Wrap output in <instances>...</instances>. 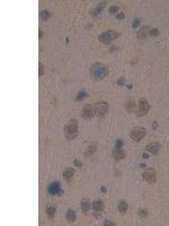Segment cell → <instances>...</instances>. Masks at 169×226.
<instances>
[{
    "instance_id": "1",
    "label": "cell",
    "mask_w": 169,
    "mask_h": 226,
    "mask_svg": "<svg viewBox=\"0 0 169 226\" xmlns=\"http://www.w3.org/2000/svg\"><path fill=\"white\" fill-rule=\"evenodd\" d=\"M108 74V66L102 62H95L90 67V76L92 80H103Z\"/></svg>"
},
{
    "instance_id": "2",
    "label": "cell",
    "mask_w": 169,
    "mask_h": 226,
    "mask_svg": "<svg viewBox=\"0 0 169 226\" xmlns=\"http://www.w3.org/2000/svg\"><path fill=\"white\" fill-rule=\"evenodd\" d=\"M63 131L67 139L72 140L78 135V121L77 119H71L68 123H65L63 127Z\"/></svg>"
},
{
    "instance_id": "3",
    "label": "cell",
    "mask_w": 169,
    "mask_h": 226,
    "mask_svg": "<svg viewBox=\"0 0 169 226\" xmlns=\"http://www.w3.org/2000/svg\"><path fill=\"white\" fill-rule=\"evenodd\" d=\"M108 103L107 102H97L94 105V113L98 118H104L108 112Z\"/></svg>"
},
{
    "instance_id": "4",
    "label": "cell",
    "mask_w": 169,
    "mask_h": 226,
    "mask_svg": "<svg viewBox=\"0 0 169 226\" xmlns=\"http://www.w3.org/2000/svg\"><path fill=\"white\" fill-rule=\"evenodd\" d=\"M147 135V130L142 127H135L131 130L130 137L134 141H140L143 137Z\"/></svg>"
},
{
    "instance_id": "5",
    "label": "cell",
    "mask_w": 169,
    "mask_h": 226,
    "mask_svg": "<svg viewBox=\"0 0 169 226\" xmlns=\"http://www.w3.org/2000/svg\"><path fill=\"white\" fill-rule=\"evenodd\" d=\"M143 179L149 183V184H155L157 180V173L153 169H147L143 173Z\"/></svg>"
},
{
    "instance_id": "6",
    "label": "cell",
    "mask_w": 169,
    "mask_h": 226,
    "mask_svg": "<svg viewBox=\"0 0 169 226\" xmlns=\"http://www.w3.org/2000/svg\"><path fill=\"white\" fill-rule=\"evenodd\" d=\"M150 110V104L148 103V101L145 98H141L139 101V107H138V115H145Z\"/></svg>"
},
{
    "instance_id": "7",
    "label": "cell",
    "mask_w": 169,
    "mask_h": 226,
    "mask_svg": "<svg viewBox=\"0 0 169 226\" xmlns=\"http://www.w3.org/2000/svg\"><path fill=\"white\" fill-rule=\"evenodd\" d=\"M94 107L90 104H85L81 111V117L85 120H91L94 117Z\"/></svg>"
},
{
    "instance_id": "8",
    "label": "cell",
    "mask_w": 169,
    "mask_h": 226,
    "mask_svg": "<svg viewBox=\"0 0 169 226\" xmlns=\"http://www.w3.org/2000/svg\"><path fill=\"white\" fill-rule=\"evenodd\" d=\"M145 150L150 154H153V155H157L160 150V144L157 143V141H153V143H149L147 146H145Z\"/></svg>"
},
{
    "instance_id": "9",
    "label": "cell",
    "mask_w": 169,
    "mask_h": 226,
    "mask_svg": "<svg viewBox=\"0 0 169 226\" xmlns=\"http://www.w3.org/2000/svg\"><path fill=\"white\" fill-rule=\"evenodd\" d=\"M48 191H49V193L50 195H52V196H55V195H59V193H61V188H60V184L59 183H51L49 188H48Z\"/></svg>"
},
{
    "instance_id": "10",
    "label": "cell",
    "mask_w": 169,
    "mask_h": 226,
    "mask_svg": "<svg viewBox=\"0 0 169 226\" xmlns=\"http://www.w3.org/2000/svg\"><path fill=\"white\" fill-rule=\"evenodd\" d=\"M105 208V203L103 200H95L94 201V203H92V209H94V212L95 213H100V212H103Z\"/></svg>"
},
{
    "instance_id": "11",
    "label": "cell",
    "mask_w": 169,
    "mask_h": 226,
    "mask_svg": "<svg viewBox=\"0 0 169 226\" xmlns=\"http://www.w3.org/2000/svg\"><path fill=\"white\" fill-rule=\"evenodd\" d=\"M113 157H114V160H123L124 157H125V152L122 149V148H114L113 149Z\"/></svg>"
},
{
    "instance_id": "12",
    "label": "cell",
    "mask_w": 169,
    "mask_h": 226,
    "mask_svg": "<svg viewBox=\"0 0 169 226\" xmlns=\"http://www.w3.org/2000/svg\"><path fill=\"white\" fill-rule=\"evenodd\" d=\"M150 31H151V28L150 26H143L142 28H140V31L138 32V39L139 40H143V39H145V36L147 35H149V33H150Z\"/></svg>"
},
{
    "instance_id": "13",
    "label": "cell",
    "mask_w": 169,
    "mask_h": 226,
    "mask_svg": "<svg viewBox=\"0 0 169 226\" xmlns=\"http://www.w3.org/2000/svg\"><path fill=\"white\" fill-rule=\"evenodd\" d=\"M73 175H75V170L71 169V167H68V169H65L64 172H63V179L67 182H70L72 180Z\"/></svg>"
},
{
    "instance_id": "14",
    "label": "cell",
    "mask_w": 169,
    "mask_h": 226,
    "mask_svg": "<svg viewBox=\"0 0 169 226\" xmlns=\"http://www.w3.org/2000/svg\"><path fill=\"white\" fill-rule=\"evenodd\" d=\"M117 208H118V212H119L121 214H125L126 212H128L129 203H128L126 201L122 200V201H119V202H118V206H117Z\"/></svg>"
},
{
    "instance_id": "15",
    "label": "cell",
    "mask_w": 169,
    "mask_h": 226,
    "mask_svg": "<svg viewBox=\"0 0 169 226\" xmlns=\"http://www.w3.org/2000/svg\"><path fill=\"white\" fill-rule=\"evenodd\" d=\"M98 40L100 41L102 43H104V44H108V43H111V36H109V34L107 33V32H104V33H102L99 36H98Z\"/></svg>"
},
{
    "instance_id": "16",
    "label": "cell",
    "mask_w": 169,
    "mask_h": 226,
    "mask_svg": "<svg viewBox=\"0 0 169 226\" xmlns=\"http://www.w3.org/2000/svg\"><path fill=\"white\" fill-rule=\"evenodd\" d=\"M80 206H81L82 212H83V213H87V212L89 210V208H90V201H89V199H82L81 200Z\"/></svg>"
},
{
    "instance_id": "17",
    "label": "cell",
    "mask_w": 169,
    "mask_h": 226,
    "mask_svg": "<svg viewBox=\"0 0 169 226\" xmlns=\"http://www.w3.org/2000/svg\"><path fill=\"white\" fill-rule=\"evenodd\" d=\"M125 109L129 113H132L134 110H135V103L133 100H128L126 103H125Z\"/></svg>"
},
{
    "instance_id": "18",
    "label": "cell",
    "mask_w": 169,
    "mask_h": 226,
    "mask_svg": "<svg viewBox=\"0 0 169 226\" xmlns=\"http://www.w3.org/2000/svg\"><path fill=\"white\" fill-rule=\"evenodd\" d=\"M67 221L69 223H73L76 221V213L72 210V209H69L67 212Z\"/></svg>"
},
{
    "instance_id": "19",
    "label": "cell",
    "mask_w": 169,
    "mask_h": 226,
    "mask_svg": "<svg viewBox=\"0 0 169 226\" xmlns=\"http://www.w3.org/2000/svg\"><path fill=\"white\" fill-rule=\"evenodd\" d=\"M55 207L54 206H48L46 207V209H45V213L48 215V217L49 218H53L54 217V215H55Z\"/></svg>"
},
{
    "instance_id": "20",
    "label": "cell",
    "mask_w": 169,
    "mask_h": 226,
    "mask_svg": "<svg viewBox=\"0 0 169 226\" xmlns=\"http://www.w3.org/2000/svg\"><path fill=\"white\" fill-rule=\"evenodd\" d=\"M106 5H107L106 2H102L100 5H98V6H97V7H96V8L92 10V15H94V16H97V15H99V14H100V12H102V9L104 8Z\"/></svg>"
},
{
    "instance_id": "21",
    "label": "cell",
    "mask_w": 169,
    "mask_h": 226,
    "mask_svg": "<svg viewBox=\"0 0 169 226\" xmlns=\"http://www.w3.org/2000/svg\"><path fill=\"white\" fill-rule=\"evenodd\" d=\"M96 149H97V145H95V144H92L91 146H89V148H88V150L85 153V156L86 157H88V156H90L91 154H94L95 152H96Z\"/></svg>"
},
{
    "instance_id": "22",
    "label": "cell",
    "mask_w": 169,
    "mask_h": 226,
    "mask_svg": "<svg viewBox=\"0 0 169 226\" xmlns=\"http://www.w3.org/2000/svg\"><path fill=\"white\" fill-rule=\"evenodd\" d=\"M107 33L109 34V36H111V39H112V40H115V39H117V38L119 36V33H117V32H115V31H112V29L107 31Z\"/></svg>"
},
{
    "instance_id": "23",
    "label": "cell",
    "mask_w": 169,
    "mask_h": 226,
    "mask_svg": "<svg viewBox=\"0 0 169 226\" xmlns=\"http://www.w3.org/2000/svg\"><path fill=\"white\" fill-rule=\"evenodd\" d=\"M41 14H42L41 16H42V18H43L44 20H46V19H49V18H50V16H51V14H50V12H48V10H43V12H42V13H41Z\"/></svg>"
},
{
    "instance_id": "24",
    "label": "cell",
    "mask_w": 169,
    "mask_h": 226,
    "mask_svg": "<svg viewBox=\"0 0 169 226\" xmlns=\"http://www.w3.org/2000/svg\"><path fill=\"white\" fill-rule=\"evenodd\" d=\"M118 6H113V7H111V9H109V14L111 15H114V14H116L118 12Z\"/></svg>"
},
{
    "instance_id": "25",
    "label": "cell",
    "mask_w": 169,
    "mask_h": 226,
    "mask_svg": "<svg viewBox=\"0 0 169 226\" xmlns=\"http://www.w3.org/2000/svg\"><path fill=\"white\" fill-rule=\"evenodd\" d=\"M159 34H160V32H159L157 28L151 29V31H150V33H149V35H150V36H157V35H159Z\"/></svg>"
},
{
    "instance_id": "26",
    "label": "cell",
    "mask_w": 169,
    "mask_h": 226,
    "mask_svg": "<svg viewBox=\"0 0 169 226\" xmlns=\"http://www.w3.org/2000/svg\"><path fill=\"white\" fill-rule=\"evenodd\" d=\"M85 97H87V94L85 93V92H81L80 94H78V96H77V101H81V100H83Z\"/></svg>"
},
{
    "instance_id": "27",
    "label": "cell",
    "mask_w": 169,
    "mask_h": 226,
    "mask_svg": "<svg viewBox=\"0 0 169 226\" xmlns=\"http://www.w3.org/2000/svg\"><path fill=\"white\" fill-rule=\"evenodd\" d=\"M39 76H42L43 74H44V67H43V65L39 62Z\"/></svg>"
},
{
    "instance_id": "28",
    "label": "cell",
    "mask_w": 169,
    "mask_h": 226,
    "mask_svg": "<svg viewBox=\"0 0 169 226\" xmlns=\"http://www.w3.org/2000/svg\"><path fill=\"white\" fill-rule=\"evenodd\" d=\"M124 83H125V79H124V77L119 78V79H118V81H117V84H118L119 86H123V85H124Z\"/></svg>"
},
{
    "instance_id": "29",
    "label": "cell",
    "mask_w": 169,
    "mask_h": 226,
    "mask_svg": "<svg viewBox=\"0 0 169 226\" xmlns=\"http://www.w3.org/2000/svg\"><path fill=\"white\" fill-rule=\"evenodd\" d=\"M122 145H123V141H122L121 139H118L116 141V146L115 147H116V148H122Z\"/></svg>"
},
{
    "instance_id": "30",
    "label": "cell",
    "mask_w": 169,
    "mask_h": 226,
    "mask_svg": "<svg viewBox=\"0 0 169 226\" xmlns=\"http://www.w3.org/2000/svg\"><path fill=\"white\" fill-rule=\"evenodd\" d=\"M140 216H141V217H145V216H147V210H145V209L140 210Z\"/></svg>"
},
{
    "instance_id": "31",
    "label": "cell",
    "mask_w": 169,
    "mask_h": 226,
    "mask_svg": "<svg viewBox=\"0 0 169 226\" xmlns=\"http://www.w3.org/2000/svg\"><path fill=\"white\" fill-rule=\"evenodd\" d=\"M75 165H76V166H78V167H81V166H82L81 162H79L78 160H75Z\"/></svg>"
},
{
    "instance_id": "32",
    "label": "cell",
    "mask_w": 169,
    "mask_h": 226,
    "mask_svg": "<svg viewBox=\"0 0 169 226\" xmlns=\"http://www.w3.org/2000/svg\"><path fill=\"white\" fill-rule=\"evenodd\" d=\"M116 18H117V19H123V18H124V13L118 14V15L116 16Z\"/></svg>"
},
{
    "instance_id": "33",
    "label": "cell",
    "mask_w": 169,
    "mask_h": 226,
    "mask_svg": "<svg viewBox=\"0 0 169 226\" xmlns=\"http://www.w3.org/2000/svg\"><path fill=\"white\" fill-rule=\"evenodd\" d=\"M139 24H140V19H135V22H134V24H133V28H135Z\"/></svg>"
},
{
    "instance_id": "34",
    "label": "cell",
    "mask_w": 169,
    "mask_h": 226,
    "mask_svg": "<svg viewBox=\"0 0 169 226\" xmlns=\"http://www.w3.org/2000/svg\"><path fill=\"white\" fill-rule=\"evenodd\" d=\"M105 225H114L113 223H111L109 221H106V223H105Z\"/></svg>"
},
{
    "instance_id": "35",
    "label": "cell",
    "mask_w": 169,
    "mask_h": 226,
    "mask_svg": "<svg viewBox=\"0 0 169 226\" xmlns=\"http://www.w3.org/2000/svg\"><path fill=\"white\" fill-rule=\"evenodd\" d=\"M42 34H43V32H42V31H41V29H39V39H41V38H42Z\"/></svg>"
}]
</instances>
